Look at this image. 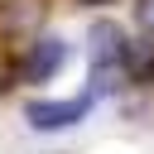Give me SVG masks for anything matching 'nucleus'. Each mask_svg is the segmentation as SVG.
I'll list each match as a JSON object with an SVG mask.
<instances>
[{
    "label": "nucleus",
    "instance_id": "nucleus-6",
    "mask_svg": "<svg viewBox=\"0 0 154 154\" xmlns=\"http://www.w3.org/2000/svg\"><path fill=\"white\" fill-rule=\"evenodd\" d=\"M5 82H10V53H5V43H0V91H5Z\"/></svg>",
    "mask_w": 154,
    "mask_h": 154
},
{
    "label": "nucleus",
    "instance_id": "nucleus-2",
    "mask_svg": "<svg viewBox=\"0 0 154 154\" xmlns=\"http://www.w3.org/2000/svg\"><path fill=\"white\" fill-rule=\"evenodd\" d=\"M63 63H67V43L63 38H38L24 58V82H48Z\"/></svg>",
    "mask_w": 154,
    "mask_h": 154
},
{
    "label": "nucleus",
    "instance_id": "nucleus-4",
    "mask_svg": "<svg viewBox=\"0 0 154 154\" xmlns=\"http://www.w3.org/2000/svg\"><path fill=\"white\" fill-rule=\"evenodd\" d=\"M120 87H125V58H116V63H96L87 96L96 101V96H111V91H120Z\"/></svg>",
    "mask_w": 154,
    "mask_h": 154
},
{
    "label": "nucleus",
    "instance_id": "nucleus-3",
    "mask_svg": "<svg viewBox=\"0 0 154 154\" xmlns=\"http://www.w3.org/2000/svg\"><path fill=\"white\" fill-rule=\"evenodd\" d=\"M91 58H96V63L125 58V43H120V29H116V24H91Z\"/></svg>",
    "mask_w": 154,
    "mask_h": 154
},
{
    "label": "nucleus",
    "instance_id": "nucleus-7",
    "mask_svg": "<svg viewBox=\"0 0 154 154\" xmlns=\"http://www.w3.org/2000/svg\"><path fill=\"white\" fill-rule=\"evenodd\" d=\"M87 5H106V0H87Z\"/></svg>",
    "mask_w": 154,
    "mask_h": 154
},
{
    "label": "nucleus",
    "instance_id": "nucleus-1",
    "mask_svg": "<svg viewBox=\"0 0 154 154\" xmlns=\"http://www.w3.org/2000/svg\"><path fill=\"white\" fill-rule=\"evenodd\" d=\"M87 106H91V96L82 91V96H67V101H29V106H24V116H29V125H34V130H63V125L82 120V116H87Z\"/></svg>",
    "mask_w": 154,
    "mask_h": 154
},
{
    "label": "nucleus",
    "instance_id": "nucleus-8",
    "mask_svg": "<svg viewBox=\"0 0 154 154\" xmlns=\"http://www.w3.org/2000/svg\"><path fill=\"white\" fill-rule=\"evenodd\" d=\"M149 82H154V72H149Z\"/></svg>",
    "mask_w": 154,
    "mask_h": 154
},
{
    "label": "nucleus",
    "instance_id": "nucleus-5",
    "mask_svg": "<svg viewBox=\"0 0 154 154\" xmlns=\"http://www.w3.org/2000/svg\"><path fill=\"white\" fill-rule=\"evenodd\" d=\"M135 24H140L144 34H154V0H140V5H135Z\"/></svg>",
    "mask_w": 154,
    "mask_h": 154
}]
</instances>
